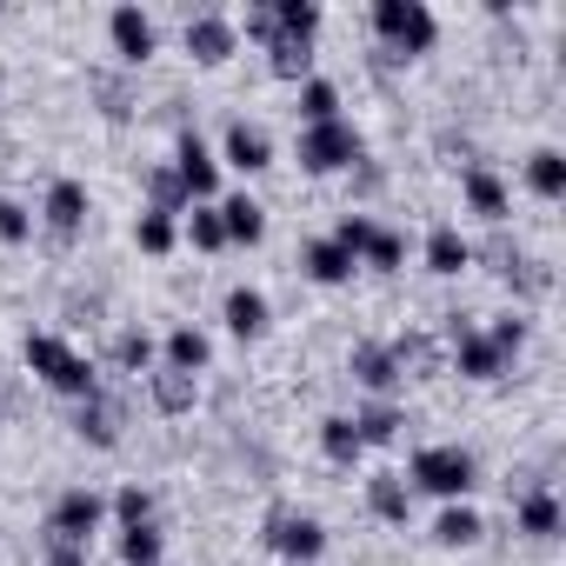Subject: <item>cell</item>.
Wrapping results in <instances>:
<instances>
[{
    "instance_id": "cell-23",
    "label": "cell",
    "mask_w": 566,
    "mask_h": 566,
    "mask_svg": "<svg viewBox=\"0 0 566 566\" xmlns=\"http://www.w3.org/2000/svg\"><path fill=\"white\" fill-rule=\"evenodd\" d=\"M167 367H174V374H200V367H207V334L174 327V334H167Z\"/></svg>"
},
{
    "instance_id": "cell-31",
    "label": "cell",
    "mask_w": 566,
    "mask_h": 566,
    "mask_svg": "<svg viewBox=\"0 0 566 566\" xmlns=\"http://www.w3.org/2000/svg\"><path fill=\"white\" fill-rule=\"evenodd\" d=\"M273 21H280V34L314 41V28H321V8H314V0H280V8H273Z\"/></svg>"
},
{
    "instance_id": "cell-42",
    "label": "cell",
    "mask_w": 566,
    "mask_h": 566,
    "mask_svg": "<svg viewBox=\"0 0 566 566\" xmlns=\"http://www.w3.org/2000/svg\"><path fill=\"white\" fill-rule=\"evenodd\" d=\"M48 566H87V553L81 546H48Z\"/></svg>"
},
{
    "instance_id": "cell-38",
    "label": "cell",
    "mask_w": 566,
    "mask_h": 566,
    "mask_svg": "<svg viewBox=\"0 0 566 566\" xmlns=\"http://www.w3.org/2000/svg\"><path fill=\"white\" fill-rule=\"evenodd\" d=\"M486 340H493V354H500V360H513V354H520V340H526V321H520V314H506V321H493V334H486Z\"/></svg>"
},
{
    "instance_id": "cell-27",
    "label": "cell",
    "mask_w": 566,
    "mask_h": 566,
    "mask_svg": "<svg viewBox=\"0 0 566 566\" xmlns=\"http://www.w3.org/2000/svg\"><path fill=\"white\" fill-rule=\"evenodd\" d=\"M74 427H81V440H94V447H114V440H120L114 407H107L101 394H94V400H81V420H74Z\"/></svg>"
},
{
    "instance_id": "cell-15",
    "label": "cell",
    "mask_w": 566,
    "mask_h": 566,
    "mask_svg": "<svg viewBox=\"0 0 566 566\" xmlns=\"http://www.w3.org/2000/svg\"><path fill=\"white\" fill-rule=\"evenodd\" d=\"M301 260H307V273L321 280V287H340V280H347V273L360 266V260H354L347 247H334V240H314V247H307Z\"/></svg>"
},
{
    "instance_id": "cell-24",
    "label": "cell",
    "mask_w": 566,
    "mask_h": 566,
    "mask_svg": "<svg viewBox=\"0 0 566 566\" xmlns=\"http://www.w3.org/2000/svg\"><path fill=\"white\" fill-rule=\"evenodd\" d=\"M266 54H273V74H287V81H307V67H314L307 41H294V34H273Z\"/></svg>"
},
{
    "instance_id": "cell-4",
    "label": "cell",
    "mask_w": 566,
    "mask_h": 566,
    "mask_svg": "<svg viewBox=\"0 0 566 566\" xmlns=\"http://www.w3.org/2000/svg\"><path fill=\"white\" fill-rule=\"evenodd\" d=\"M354 160H360L354 120H321V127L301 134V167H307V174H340V167H354Z\"/></svg>"
},
{
    "instance_id": "cell-19",
    "label": "cell",
    "mask_w": 566,
    "mask_h": 566,
    "mask_svg": "<svg viewBox=\"0 0 566 566\" xmlns=\"http://www.w3.org/2000/svg\"><path fill=\"white\" fill-rule=\"evenodd\" d=\"M354 380H360V387H374V394H387V387L400 380L394 347H354Z\"/></svg>"
},
{
    "instance_id": "cell-34",
    "label": "cell",
    "mask_w": 566,
    "mask_h": 566,
    "mask_svg": "<svg viewBox=\"0 0 566 566\" xmlns=\"http://www.w3.org/2000/svg\"><path fill=\"white\" fill-rule=\"evenodd\" d=\"M187 240H193L200 253H213V247H227V227H220V207H193V220H187Z\"/></svg>"
},
{
    "instance_id": "cell-25",
    "label": "cell",
    "mask_w": 566,
    "mask_h": 566,
    "mask_svg": "<svg viewBox=\"0 0 566 566\" xmlns=\"http://www.w3.org/2000/svg\"><path fill=\"white\" fill-rule=\"evenodd\" d=\"M301 120H307V127L340 120V94H334V81H301Z\"/></svg>"
},
{
    "instance_id": "cell-20",
    "label": "cell",
    "mask_w": 566,
    "mask_h": 566,
    "mask_svg": "<svg viewBox=\"0 0 566 566\" xmlns=\"http://www.w3.org/2000/svg\"><path fill=\"white\" fill-rule=\"evenodd\" d=\"M520 533H533V539H559V500H553L546 486L520 500Z\"/></svg>"
},
{
    "instance_id": "cell-14",
    "label": "cell",
    "mask_w": 566,
    "mask_h": 566,
    "mask_svg": "<svg viewBox=\"0 0 566 566\" xmlns=\"http://www.w3.org/2000/svg\"><path fill=\"white\" fill-rule=\"evenodd\" d=\"M321 447H327V460H334V467H354V460L367 453V440H360L354 413H334V420H321Z\"/></svg>"
},
{
    "instance_id": "cell-10",
    "label": "cell",
    "mask_w": 566,
    "mask_h": 566,
    "mask_svg": "<svg viewBox=\"0 0 566 566\" xmlns=\"http://www.w3.org/2000/svg\"><path fill=\"white\" fill-rule=\"evenodd\" d=\"M81 220H87V187L81 180H54L48 187V227L67 240V233H81Z\"/></svg>"
},
{
    "instance_id": "cell-17",
    "label": "cell",
    "mask_w": 566,
    "mask_h": 566,
    "mask_svg": "<svg viewBox=\"0 0 566 566\" xmlns=\"http://www.w3.org/2000/svg\"><path fill=\"white\" fill-rule=\"evenodd\" d=\"M227 160H233L240 174H260V167H266V134L247 127V120H233V127H227Z\"/></svg>"
},
{
    "instance_id": "cell-35",
    "label": "cell",
    "mask_w": 566,
    "mask_h": 566,
    "mask_svg": "<svg viewBox=\"0 0 566 566\" xmlns=\"http://www.w3.org/2000/svg\"><path fill=\"white\" fill-rule=\"evenodd\" d=\"M114 513H120V526H147V520H154V493H147V486H120Z\"/></svg>"
},
{
    "instance_id": "cell-18",
    "label": "cell",
    "mask_w": 566,
    "mask_h": 566,
    "mask_svg": "<svg viewBox=\"0 0 566 566\" xmlns=\"http://www.w3.org/2000/svg\"><path fill=\"white\" fill-rule=\"evenodd\" d=\"M467 260H473V247L460 240V227H433V233H427V266H433V273H460Z\"/></svg>"
},
{
    "instance_id": "cell-11",
    "label": "cell",
    "mask_w": 566,
    "mask_h": 566,
    "mask_svg": "<svg viewBox=\"0 0 566 566\" xmlns=\"http://www.w3.org/2000/svg\"><path fill=\"white\" fill-rule=\"evenodd\" d=\"M114 48H120V61H147L154 54V21L140 14V8H114Z\"/></svg>"
},
{
    "instance_id": "cell-2",
    "label": "cell",
    "mask_w": 566,
    "mask_h": 566,
    "mask_svg": "<svg viewBox=\"0 0 566 566\" xmlns=\"http://www.w3.org/2000/svg\"><path fill=\"white\" fill-rule=\"evenodd\" d=\"M473 480H480V467H473L467 447H420L413 453V486H427L440 500H467Z\"/></svg>"
},
{
    "instance_id": "cell-1",
    "label": "cell",
    "mask_w": 566,
    "mask_h": 566,
    "mask_svg": "<svg viewBox=\"0 0 566 566\" xmlns=\"http://www.w3.org/2000/svg\"><path fill=\"white\" fill-rule=\"evenodd\" d=\"M28 367L48 380V387H61V394H74V400H94L101 394V380H94V360H81L67 340H54V334H28Z\"/></svg>"
},
{
    "instance_id": "cell-39",
    "label": "cell",
    "mask_w": 566,
    "mask_h": 566,
    "mask_svg": "<svg viewBox=\"0 0 566 566\" xmlns=\"http://www.w3.org/2000/svg\"><path fill=\"white\" fill-rule=\"evenodd\" d=\"M28 233H34V220H28V207H21V200H0V240H14V247H21Z\"/></svg>"
},
{
    "instance_id": "cell-9",
    "label": "cell",
    "mask_w": 566,
    "mask_h": 566,
    "mask_svg": "<svg viewBox=\"0 0 566 566\" xmlns=\"http://www.w3.org/2000/svg\"><path fill=\"white\" fill-rule=\"evenodd\" d=\"M187 54L207 61V67L227 61V54H233V28H227L220 14H193V21H187Z\"/></svg>"
},
{
    "instance_id": "cell-37",
    "label": "cell",
    "mask_w": 566,
    "mask_h": 566,
    "mask_svg": "<svg viewBox=\"0 0 566 566\" xmlns=\"http://www.w3.org/2000/svg\"><path fill=\"white\" fill-rule=\"evenodd\" d=\"M367 233H374V220H367V213H340V227H334V247H347V253L360 260V247H367Z\"/></svg>"
},
{
    "instance_id": "cell-21",
    "label": "cell",
    "mask_w": 566,
    "mask_h": 566,
    "mask_svg": "<svg viewBox=\"0 0 566 566\" xmlns=\"http://www.w3.org/2000/svg\"><path fill=\"white\" fill-rule=\"evenodd\" d=\"M467 207L486 213V220H506V187H500L486 167H467Z\"/></svg>"
},
{
    "instance_id": "cell-41",
    "label": "cell",
    "mask_w": 566,
    "mask_h": 566,
    "mask_svg": "<svg viewBox=\"0 0 566 566\" xmlns=\"http://www.w3.org/2000/svg\"><path fill=\"white\" fill-rule=\"evenodd\" d=\"M247 34H253V41H273V34H280V21H273L266 0H260V8H247Z\"/></svg>"
},
{
    "instance_id": "cell-7",
    "label": "cell",
    "mask_w": 566,
    "mask_h": 566,
    "mask_svg": "<svg viewBox=\"0 0 566 566\" xmlns=\"http://www.w3.org/2000/svg\"><path fill=\"white\" fill-rule=\"evenodd\" d=\"M174 174H180V187H187V200H207V193L220 187V160L207 154V140H200V134H180V154H174Z\"/></svg>"
},
{
    "instance_id": "cell-40",
    "label": "cell",
    "mask_w": 566,
    "mask_h": 566,
    "mask_svg": "<svg viewBox=\"0 0 566 566\" xmlns=\"http://www.w3.org/2000/svg\"><path fill=\"white\" fill-rule=\"evenodd\" d=\"M147 360H154V340H147V334H120V367H134V374H140Z\"/></svg>"
},
{
    "instance_id": "cell-32",
    "label": "cell",
    "mask_w": 566,
    "mask_h": 566,
    "mask_svg": "<svg viewBox=\"0 0 566 566\" xmlns=\"http://www.w3.org/2000/svg\"><path fill=\"white\" fill-rule=\"evenodd\" d=\"M120 559H127V566H160V533H154V520L120 533Z\"/></svg>"
},
{
    "instance_id": "cell-8",
    "label": "cell",
    "mask_w": 566,
    "mask_h": 566,
    "mask_svg": "<svg viewBox=\"0 0 566 566\" xmlns=\"http://www.w3.org/2000/svg\"><path fill=\"white\" fill-rule=\"evenodd\" d=\"M453 367L467 374V380H500V354H493V340L486 334H467V327H453Z\"/></svg>"
},
{
    "instance_id": "cell-6",
    "label": "cell",
    "mask_w": 566,
    "mask_h": 566,
    "mask_svg": "<svg viewBox=\"0 0 566 566\" xmlns=\"http://www.w3.org/2000/svg\"><path fill=\"white\" fill-rule=\"evenodd\" d=\"M266 546L287 553L294 566H307V559H321L327 533H321V520H307V513H273V520H266Z\"/></svg>"
},
{
    "instance_id": "cell-13",
    "label": "cell",
    "mask_w": 566,
    "mask_h": 566,
    "mask_svg": "<svg viewBox=\"0 0 566 566\" xmlns=\"http://www.w3.org/2000/svg\"><path fill=\"white\" fill-rule=\"evenodd\" d=\"M220 227H227V240H240V247H253V240L266 233V213H260V200H247V193H233V200H220Z\"/></svg>"
},
{
    "instance_id": "cell-26",
    "label": "cell",
    "mask_w": 566,
    "mask_h": 566,
    "mask_svg": "<svg viewBox=\"0 0 566 566\" xmlns=\"http://www.w3.org/2000/svg\"><path fill=\"white\" fill-rule=\"evenodd\" d=\"M154 407H160V413H187V407H193V374L160 367V374H154Z\"/></svg>"
},
{
    "instance_id": "cell-30",
    "label": "cell",
    "mask_w": 566,
    "mask_h": 566,
    "mask_svg": "<svg viewBox=\"0 0 566 566\" xmlns=\"http://www.w3.org/2000/svg\"><path fill=\"white\" fill-rule=\"evenodd\" d=\"M360 260H367V266H380V273H394V266L407 260V240H400L394 227H374V233H367V247H360Z\"/></svg>"
},
{
    "instance_id": "cell-3",
    "label": "cell",
    "mask_w": 566,
    "mask_h": 566,
    "mask_svg": "<svg viewBox=\"0 0 566 566\" xmlns=\"http://www.w3.org/2000/svg\"><path fill=\"white\" fill-rule=\"evenodd\" d=\"M374 28L394 54H427L433 48V14L420 8V0H380L374 8Z\"/></svg>"
},
{
    "instance_id": "cell-16",
    "label": "cell",
    "mask_w": 566,
    "mask_h": 566,
    "mask_svg": "<svg viewBox=\"0 0 566 566\" xmlns=\"http://www.w3.org/2000/svg\"><path fill=\"white\" fill-rule=\"evenodd\" d=\"M227 327H233L240 340L266 334V294H253V287H233V294H227Z\"/></svg>"
},
{
    "instance_id": "cell-12",
    "label": "cell",
    "mask_w": 566,
    "mask_h": 566,
    "mask_svg": "<svg viewBox=\"0 0 566 566\" xmlns=\"http://www.w3.org/2000/svg\"><path fill=\"white\" fill-rule=\"evenodd\" d=\"M367 506H374L387 526H400V520L413 513V486H407L400 473H374V480H367Z\"/></svg>"
},
{
    "instance_id": "cell-33",
    "label": "cell",
    "mask_w": 566,
    "mask_h": 566,
    "mask_svg": "<svg viewBox=\"0 0 566 566\" xmlns=\"http://www.w3.org/2000/svg\"><path fill=\"white\" fill-rule=\"evenodd\" d=\"M354 427H360V440H367V447H387L407 420H400L394 407H367V413H354Z\"/></svg>"
},
{
    "instance_id": "cell-28",
    "label": "cell",
    "mask_w": 566,
    "mask_h": 566,
    "mask_svg": "<svg viewBox=\"0 0 566 566\" xmlns=\"http://www.w3.org/2000/svg\"><path fill=\"white\" fill-rule=\"evenodd\" d=\"M433 539H440V546H473V539H480V513L453 500V506L440 513V526H433Z\"/></svg>"
},
{
    "instance_id": "cell-29",
    "label": "cell",
    "mask_w": 566,
    "mask_h": 566,
    "mask_svg": "<svg viewBox=\"0 0 566 566\" xmlns=\"http://www.w3.org/2000/svg\"><path fill=\"white\" fill-rule=\"evenodd\" d=\"M147 193H154V207H147V213H167V220H174V213L187 207V187H180V174H174V167H154V174H147Z\"/></svg>"
},
{
    "instance_id": "cell-22",
    "label": "cell",
    "mask_w": 566,
    "mask_h": 566,
    "mask_svg": "<svg viewBox=\"0 0 566 566\" xmlns=\"http://www.w3.org/2000/svg\"><path fill=\"white\" fill-rule=\"evenodd\" d=\"M526 180H533V193H539V200H559V193H566V154L539 147V154H533V167H526Z\"/></svg>"
},
{
    "instance_id": "cell-5",
    "label": "cell",
    "mask_w": 566,
    "mask_h": 566,
    "mask_svg": "<svg viewBox=\"0 0 566 566\" xmlns=\"http://www.w3.org/2000/svg\"><path fill=\"white\" fill-rule=\"evenodd\" d=\"M101 493H87V486H74V493H61L54 500V513H48V546H81L87 553V539H94V526H101Z\"/></svg>"
},
{
    "instance_id": "cell-36",
    "label": "cell",
    "mask_w": 566,
    "mask_h": 566,
    "mask_svg": "<svg viewBox=\"0 0 566 566\" xmlns=\"http://www.w3.org/2000/svg\"><path fill=\"white\" fill-rule=\"evenodd\" d=\"M134 233H140V247H147V253H167V247H174V220H167V213H140V227H134Z\"/></svg>"
}]
</instances>
